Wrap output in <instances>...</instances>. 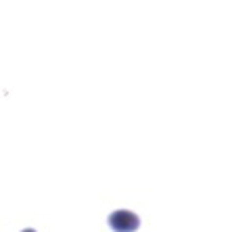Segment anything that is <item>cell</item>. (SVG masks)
Listing matches in <instances>:
<instances>
[{"label":"cell","instance_id":"obj_1","mask_svg":"<svg viewBox=\"0 0 251 232\" xmlns=\"http://www.w3.org/2000/svg\"><path fill=\"white\" fill-rule=\"evenodd\" d=\"M109 226H111L115 232H134L140 226V220L134 211L117 209L109 215Z\"/></svg>","mask_w":251,"mask_h":232},{"label":"cell","instance_id":"obj_2","mask_svg":"<svg viewBox=\"0 0 251 232\" xmlns=\"http://www.w3.org/2000/svg\"><path fill=\"white\" fill-rule=\"evenodd\" d=\"M21 232H36L34 228H25V230H21Z\"/></svg>","mask_w":251,"mask_h":232}]
</instances>
